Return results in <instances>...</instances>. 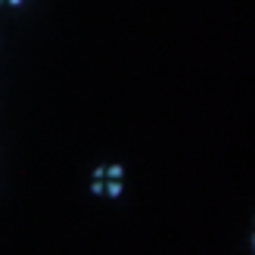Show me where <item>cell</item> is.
<instances>
[{
	"mask_svg": "<svg viewBox=\"0 0 255 255\" xmlns=\"http://www.w3.org/2000/svg\"><path fill=\"white\" fill-rule=\"evenodd\" d=\"M125 193V184L119 181V177H103V196H109V199H119Z\"/></svg>",
	"mask_w": 255,
	"mask_h": 255,
	"instance_id": "cell-1",
	"label": "cell"
},
{
	"mask_svg": "<svg viewBox=\"0 0 255 255\" xmlns=\"http://www.w3.org/2000/svg\"><path fill=\"white\" fill-rule=\"evenodd\" d=\"M106 177H125V165H106Z\"/></svg>",
	"mask_w": 255,
	"mask_h": 255,
	"instance_id": "cell-2",
	"label": "cell"
},
{
	"mask_svg": "<svg viewBox=\"0 0 255 255\" xmlns=\"http://www.w3.org/2000/svg\"><path fill=\"white\" fill-rule=\"evenodd\" d=\"M91 193L94 196H103V181H97V177H94V181H91Z\"/></svg>",
	"mask_w": 255,
	"mask_h": 255,
	"instance_id": "cell-3",
	"label": "cell"
},
{
	"mask_svg": "<svg viewBox=\"0 0 255 255\" xmlns=\"http://www.w3.org/2000/svg\"><path fill=\"white\" fill-rule=\"evenodd\" d=\"M94 177H97V181H103V177H106V165H97V168H94Z\"/></svg>",
	"mask_w": 255,
	"mask_h": 255,
	"instance_id": "cell-4",
	"label": "cell"
},
{
	"mask_svg": "<svg viewBox=\"0 0 255 255\" xmlns=\"http://www.w3.org/2000/svg\"><path fill=\"white\" fill-rule=\"evenodd\" d=\"M3 3H9V6H22L25 0H3Z\"/></svg>",
	"mask_w": 255,
	"mask_h": 255,
	"instance_id": "cell-5",
	"label": "cell"
},
{
	"mask_svg": "<svg viewBox=\"0 0 255 255\" xmlns=\"http://www.w3.org/2000/svg\"><path fill=\"white\" fill-rule=\"evenodd\" d=\"M0 3H3V0H0Z\"/></svg>",
	"mask_w": 255,
	"mask_h": 255,
	"instance_id": "cell-6",
	"label": "cell"
}]
</instances>
